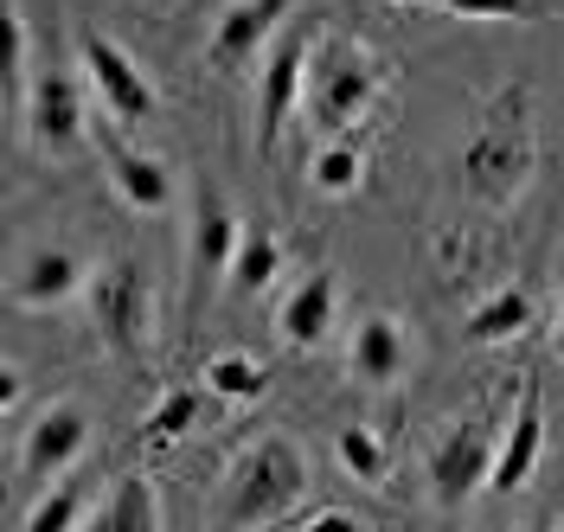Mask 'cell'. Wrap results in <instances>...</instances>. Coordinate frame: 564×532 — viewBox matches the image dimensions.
Instances as JSON below:
<instances>
[{
	"label": "cell",
	"instance_id": "7",
	"mask_svg": "<svg viewBox=\"0 0 564 532\" xmlns=\"http://www.w3.org/2000/svg\"><path fill=\"white\" fill-rule=\"evenodd\" d=\"M84 84L90 77L58 72V65H39L26 84V135L39 154H77L90 135V109H84Z\"/></svg>",
	"mask_w": 564,
	"mask_h": 532
},
{
	"label": "cell",
	"instance_id": "22",
	"mask_svg": "<svg viewBox=\"0 0 564 532\" xmlns=\"http://www.w3.org/2000/svg\"><path fill=\"white\" fill-rule=\"evenodd\" d=\"M206 386L218 391V398H231V404H257L263 391H270V366L250 354H218L206 366Z\"/></svg>",
	"mask_w": 564,
	"mask_h": 532
},
{
	"label": "cell",
	"instance_id": "23",
	"mask_svg": "<svg viewBox=\"0 0 564 532\" xmlns=\"http://www.w3.org/2000/svg\"><path fill=\"white\" fill-rule=\"evenodd\" d=\"M193 424H199V398H193L186 386H174L167 398H161V404H154V411H148L141 436H148V443H180V436H186Z\"/></svg>",
	"mask_w": 564,
	"mask_h": 532
},
{
	"label": "cell",
	"instance_id": "24",
	"mask_svg": "<svg viewBox=\"0 0 564 532\" xmlns=\"http://www.w3.org/2000/svg\"><path fill=\"white\" fill-rule=\"evenodd\" d=\"M77 520H90V513H84V495H77L70 481H58L52 495H39L33 507H26V532H70Z\"/></svg>",
	"mask_w": 564,
	"mask_h": 532
},
{
	"label": "cell",
	"instance_id": "19",
	"mask_svg": "<svg viewBox=\"0 0 564 532\" xmlns=\"http://www.w3.org/2000/svg\"><path fill=\"white\" fill-rule=\"evenodd\" d=\"M282 276V238L270 231V225H257L250 218L245 238H238V257H231V276L225 283L238 289V295H257V289H270Z\"/></svg>",
	"mask_w": 564,
	"mask_h": 532
},
{
	"label": "cell",
	"instance_id": "9",
	"mask_svg": "<svg viewBox=\"0 0 564 532\" xmlns=\"http://www.w3.org/2000/svg\"><path fill=\"white\" fill-rule=\"evenodd\" d=\"M289 7H295V0H231V7L218 13L212 39H206L212 72H225V77L257 72V65H263V52L276 45L282 20H289Z\"/></svg>",
	"mask_w": 564,
	"mask_h": 532
},
{
	"label": "cell",
	"instance_id": "18",
	"mask_svg": "<svg viewBox=\"0 0 564 532\" xmlns=\"http://www.w3.org/2000/svg\"><path fill=\"white\" fill-rule=\"evenodd\" d=\"M532 327V295L520 283H500L488 289L475 308H468V321H462V334L475 340V347H500V340H520Z\"/></svg>",
	"mask_w": 564,
	"mask_h": 532
},
{
	"label": "cell",
	"instance_id": "13",
	"mask_svg": "<svg viewBox=\"0 0 564 532\" xmlns=\"http://www.w3.org/2000/svg\"><path fill=\"white\" fill-rule=\"evenodd\" d=\"M97 142H104V167H109V186L122 193V206H135V213H167V206H174V174H167L161 154L122 142V135H109V129Z\"/></svg>",
	"mask_w": 564,
	"mask_h": 532
},
{
	"label": "cell",
	"instance_id": "4",
	"mask_svg": "<svg viewBox=\"0 0 564 532\" xmlns=\"http://www.w3.org/2000/svg\"><path fill=\"white\" fill-rule=\"evenodd\" d=\"M84 302H90V321H97V334H104L109 354H122V359L148 354V340H154V295H148L141 263L116 257L104 270H90Z\"/></svg>",
	"mask_w": 564,
	"mask_h": 532
},
{
	"label": "cell",
	"instance_id": "1",
	"mask_svg": "<svg viewBox=\"0 0 564 532\" xmlns=\"http://www.w3.org/2000/svg\"><path fill=\"white\" fill-rule=\"evenodd\" d=\"M532 167H539V122H532V97L527 84H507L494 90V104L468 122L456 154L462 193L481 199V206H507L527 193Z\"/></svg>",
	"mask_w": 564,
	"mask_h": 532
},
{
	"label": "cell",
	"instance_id": "8",
	"mask_svg": "<svg viewBox=\"0 0 564 532\" xmlns=\"http://www.w3.org/2000/svg\"><path fill=\"white\" fill-rule=\"evenodd\" d=\"M494 449H500L494 417H462V424H449V436L430 449V495H436V507H462L475 488H488Z\"/></svg>",
	"mask_w": 564,
	"mask_h": 532
},
{
	"label": "cell",
	"instance_id": "5",
	"mask_svg": "<svg viewBox=\"0 0 564 532\" xmlns=\"http://www.w3.org/2000/svg\"><path fill=\"white\" fill-rule=\"evenodd\" d=\"M315 39L321 33H295V26H282L276 45H270L263 65H257V148H263V161L276 154L289 116L308 104V58H315Z\"/></svg>",
	"mask_w": 564,
	"mask_h": 532
},
{
	"label": "cell",
	"instance_id": "17",
	"mask_svg": "<svg viewBox=\"0 0 564 532\" xmlns=\"http://www.w3.org/2000/svg\"><path fill=\"white\" fill-rule=\"evenodd\" d=\"M90 532H161V495L148 475H116L109 495L90 507Z\"/></svg>",
	"mask_w": 564,
	"mask_h": 532
},
{
	"label": "cell",
	"instance_id": "11",
	"mask_svg": "<svg viewBox=\"0 0 564 532\" xmlns=\"http://www.w3.org/2000/svg\"><path fill=\"white\" fill-rule=\"evenodd\" d=\"M411 327L398 315H386V308H372V315L352 321V347H347V372L359 379V386L372 391H391L411 379Z\"/></svg>",
	"mask_w": 564,
	"mask_h": 532
},
{
	"label": "cell",
	"instance_id": "15",
	"mask_svg": "<svg viewBox=\"0 0 564 532\" xmlns=\"http://www.w3.org/2000/svg\"><path fill=\"white\" fill-rule=\"evenodd\" d=\"M334 308H340V283H334V270H308L276 308L282 347H321V340L334 334Z\"/></svg>",
	"mask_w": 564,
	"mask_h": 532
},
{
	"label": "cell",
	"instance_id": "6",
	"mask_svg": "<svg viewBox=\"0 0 564 532\" xmlns=\"http://www.w3.org/2000/svg\"><path fill=\"white\" fill-rule=\"evenodd\" d=\"M77 52H84V77H90V90H97V104H104L109 122H122V129L154 122L161 90H154V77L141 72L116 39H109V33H84V39H77Z\"/></svg>",
	"mask_w": 564,
	"mask_h": 532
},
{
	"label": "cell",
	"instance_id": "10",
	"mask_svg": "<svg viewBox=\"0 0 564 532\" xmlns=\"http://www.w3.org/2000/svg\"><path fill=\"white\" fill-rule=\"evenodd\" d=\"M84 443H90V411L58 398V404L39 411L33 430H26V443H20V475L45 488V481H58L70 462L84 456Z\"/></svg>",
	"mask_w": 564,
	"mask_h": 532
},
{
	"label": "cell",
	"instance_id": "29",
	"mask_svg": "<svg viewBox=\"0 0 564 532\" xmlns=\"http://www.w3.org/2000/svg\"><path fill=\"white\" fill-rule=\"evenodd\" d=\"M398 7H417V0H398Z\"/></svg>",
	"mask_w": 564,
	"mask_h": 532
},
{
	"label": "cell",
	"instance_id": "28",
	"mask_svg": "<svg viewBox=\"0 0 564 532\" xmlns=\"http://www.w3.org/2000/svg\"><path fill=\"white\" fill-rule=\"evenodd\" d=\"M558 354H564V302H558Z\"/></svg>",
	"mask_w": 564,
	"mask_h": 532
},
{
	"label": "cell",
	"instance_id": "26",
	"mask_svg": "<svg viewBox=\"0 0 564 532\" xmlns=\"http://www.w3.org/2000/svg\"><path fill=\"white\" fill-rule=\"evenodd\" d=\"M7 77L13 84L26 77V20H20V7H7Z\"/></svg>",
	"mask_w": 564,
	"mask_h": 532
},
{
	"label": "cell",
	"instance_id": "16",
	"mask_svg": "<svg viewBox=\"0 0 564 532\" xmlns=\"http://www.w3.org/2000/svg\"><path fill=\"white\" fill-rule=\"evenodd\" d=\"M84 289H90V263L77 250H33L20 263V276H13V302L20 308H58Z\"/></svg>",
	"mask_w": 564,
	"mask_h": 532
},
{
	"label": "cell",
	"instance_id": "25",
	"mask_svg": "<svg viewBox=\"0 0 564 532\" xmlns=\"http://www.w3.org/2000/svg\"><path fill=\"white\" fill-rule=\"evenodd\" d=\"M449 20H532V0H430Z\"/></svg>",
	"mask_w": 564,
	"mask_h": 532
},
{
	"label": "cell",
	"instance_id": "20",
	"mask_svg": "<svg viewBox=\"0 0 564 532\" xmlns=\"http://www.w3.org/2000/svg\"><path fill=\"white\" fill-rule=\"evenodd\" d=\"M359 174H366L359 135H327V142L315 148V161H308V180H315L327 199H347L352 186H359Z\"/></svg>",
	"mask_w": 564,
	"mask_h": 532
},
{
	"label": "cell",
	"instance_id": "27",
	"mask_svg": "<svg viewBox=\"0 0 564 532\" xmlns=\"http://www.w3.org/2000/svg\"><path fill=\"white\" fill-rule=\"evenodd\" d=\"M0 404H7V417H13V411H20V372H13V366H7V372H0Z\"/></svg>",
	"mask_w": 564,
	"mask_h": 532
},
{
	"label": "cell",
	"instance_id": "3",
	"mask_svg": "<svg viewBox=\"0 0 564 532\" xmlns=\"http://www.w3.org/2000/svg\"><path fill=\"white\" fill-rule=\"evenodd\" d=\"M386 97V58L359 39L321 33L308 58V116L321 135H352Z\"/></svg>",
	"mask_w": 564,
	"mask_h": 532
},
{
	"label": "cell",
	"instance_id": "2",
	"mask_svg": "<svg viewBox=\"0 0 564 532\" xmlns=\"http://www.w3.org/2000/svg\"><path fill=\"white\" fill-rule=\"evenodd\" d=\"M302 495H308V456L289 436H257L225 475L218 526H289Z\"/></svg>",
	"mask_w": 564,
	"mask_h": 532
},
{
	"label": "cell",
	"instance_id": "12",
	"mask_svg": "<svg viewBox=\"0 0 564 532\" xmlns=\"http://www.w3.org/2000/svg\"><path fill=\"white\" fill-rule=\"evenodd\" d=\"M539 449H545V398H539V379H520V398H513V417L500 430V449H494V495H513L527 488L532 468H539Z\"/></svg>",
	"mask_w": 564,
	"mask_h": 532
},
{
	"label": "cell",
	"instance_id": "14",
	"mask_svg": "<svg viewBox=\"0 0 564 532\" xmlns=\"http://www.w3.org/2000/svg\"><path fill=\"white\" fill-rule=\"evenodd\" d=\"M238 238H245V218L225 206L218 186H199L193 193V283L199 276H231V257H238Z\"/></svg>",
	"mask_w": 564,
	"mask_h": 532
},
{
	"label": "cell",
	"instance_id": "21",
	"mask_svg": "<svg viewBox=\"0 0 564 532\" xmlns=\"http://www.w3.org/2000/svg\"><path fill=\"white\" fill-rule=\"evenodd\" d=\"M334 456H340V468H347L359 488H386L391 449H386V436H379L372 424H347L340 436H334Z\"/></svg>",
	"mask_w": 564,
	"mask_h": 532
}]
</instances>
